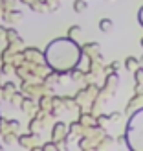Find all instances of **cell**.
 Here are the masks:
<instances>
[{"instance_id": "1", "label": "cell", "mask_w": 143, "mask_h": 151, "mask_svg": "<svg viewBox=\"0 0 143 151\" xmlns=\"http://www.w3.org/2000/svg\"><path fill=\"white\" fill-rule=\"evenodd\" d=\"M127 68H136V59H134V57H129V59H127Z\"/></svg>"}, {"instance_id": "4", "label": "cell", "mask_w": 143, "mask_h": 151, "mask_svg": "<svg viewBox=\"0 0 143 151\" xmlns=\"http://www.w3.org/2000/svg\"><path fill=\"white\" fill-rule=\"evenodd\" d=\"M138 78H139V81H143V70H139V72H138Z\"/></svg>"}, {"instance_id": "3", "label": "cell", "mask_w": 143, "mask_h": 151, "mask_svg": "<svg viewBox=\"0 0 143 151\" xmlns=\"http://www.w3.org/2000/svg\"><path fill=\"white\" fill-rule=\"evenodd\" d=\"M83 4H85V2H83V0H79V2H77V6H75V9H77V11H81L83 7H85V6H83Z\"/></svg>"}, {"instance_id": "2", "label": "cell", "mask_w": 143, "mask_h": 151, "mask_svg": "<svg viewBox=\"0 0 143 151\" xmlns=\"http://www.w3.org/2000/svg\"><path fill=\"white\" fill-rule=\"evenodd\" d=\"M99 26H101L103 29H108V28H110V20H105V22H101Z\"/></svg>"}, {"instance_id": "5", "label": "cell", "mask_w": 143, "mask_h": 151, "mask_svg": "<svg viewBox=\"0 0 143 151\" xmlns=\"http://www.w3.org/2000/svg\"><path fill=\"white\" fill-rule=\"evenodd\" d=\"M141 63H143V57H141Z\"/></svg>"}]
</instances>
